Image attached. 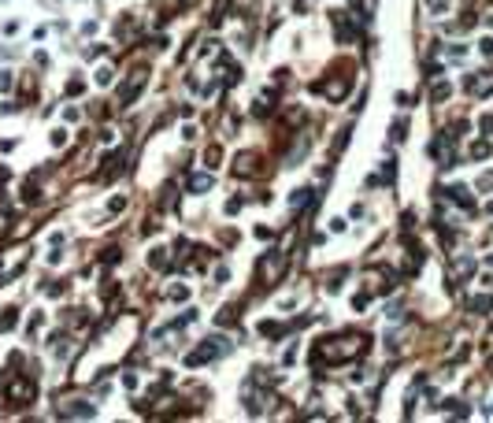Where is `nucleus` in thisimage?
I'll return each mask as SVG.
<instances>
[{
    "mask_svg": "<svg viewBox=\"0 0 493 423\" xmlns=\"http://www.w3.org/2000/svg\"><path fill=\"white\" fill-rule=\"evenodd\" d=\"M34 393H37V386H34L30 379H15V382H8V401L30 405V401H34Z\"/></svg>",
    "mask_w": 493,
    "mask_h": 423,
    "instance_id": "f257e3e1",
    "label": "nucleus"
},
{
    "mask_svg": "<svg viewBox=\"0 0 493 423\" xmlns=\"http://www.w3.org/2000/svg\"><path fill=\"white\" fill-rule=\"evenodd\" d=\"M252 160H256L252 153H241V156H238V175H249V171H252Z\"/></svg>",
    "mask_w": 493,
    "mask_h": 423,
    "instance_id": "f03ea898",
    "label": "nucleus"
},
{
    "mask_svg": "<svg viewBox=\"0 0 493 423\" xmlns=\"http://www.w3.org/2000/svg\"><path fill=\"white\" fill-rule=\"evenodd\" d=\"M0 89H12V74H8V71L0 74Z\"/></svg>",
    "mask_w": 493,
    "mask_h": 423,
    "instance_id": "7ed1b4c3",
    "label": "nucleus"
}]
</instances>
